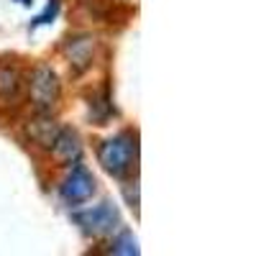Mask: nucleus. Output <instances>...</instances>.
I'll return each instance as SVG.
<instances>
[{
    "label": "nucleus",
    "instance_id": "f257e3e1",
    "mask_svg": "<svg viewBox=\"0 0 256 256\" xmlns=\"http://www.w3.org/2000/svg\"><path fill=\"white\" fill-rule=\"evenodd\" d=\"M136 156H138V144H136V134H131V131H120L110 138L100 141V146H98L100 166L116 180H123L134 172Z\"/></svg>",
    "mask_w": 256,
    "mask_h": 256
},
{
    "label": "nucleus",
    "instance_id": "f03ea898",
    "mask_svg": "<svg viewBox=\"0 0 256 256\" xmlns=\"http://www.w3.org/2000/svg\"><path fill=\"white\" fill-rule=\"evenodd\" d=\"M26 84H28V102L34 105L36 113H52L59 105L62 82H59V74L49 64H36L26 80Z\"/></svg>",
    "mask_w": 256,
    "mask_h": 256
},
{
    "label": "nucleus",
    "instance_id": "7ed1b4c3",
    "mask_svg": "<svg viewBox=\"0 0 256 256\" xmlns=\"http://www.w3.org/2000/svg\"><path fill=\"white\" fill-rule=\"evenodd\" d=\"M72 218L80 226V230L84 233V236H90V238L110 236L113 230L120 228V212H118V208L110 200H105L100 205H92L88 210H80V212H74Z\"/></svg>",
    "mask_w": 256,
    "mask_h": 256
},
{
    "label": "nucleus",
    "instance_id": "20e7f679",
    "mask_svg": "<svg viewBox=\"0 0 256 256\" xmlns=\"http://www.w3.org/2000/svg\"><path fill=\"white\" fill-rule=\"evenodd\" d=\"M95 187H98V182H95L92 172L84 164L74 162V164H70V172L64 174V180L59 184V198L67 205L77 208V205H84L88 200H92Z\"/></svg>",
    "mask_w": 256,
    "mask_h": 256
},
{
    "label": "nucleus",
    "instance_id": "39448f33",
    "mask_svg": "<svg viewBox=\"0 0 256 256\" xmlns=\"http://www.w3.org/2000/svg\"><path fill=\"white\" fill-rule=\"evenodd\" d=\"M62 54L64 59L70 62L72 72L82 74L92 67L95 62V54H98V38L92 34H77V36H70L67 41L62 44Z\"/></svg>",
    "mask_w": 256,
    "mask_h": 256
},
{
    "label": "nucleus",
    "instance_id": "423d86ee",
    "mask_svg": "<svg viewBox=\"0 0 256 256\" xmlns=\"http://www.w3.org/2000/svg\"><path fill=\"white\" fill-rule=\"evenodd\" d=\"M49 152H52V156L56 159V164L70 166V164H74V162H80V159H82L84 146H82V138H80V134L74 131V128L62 126Z\"/></svg>",
    "mask_w": 256,
    "mask_h": 256
},
{
    "label": "nucleus",
    "instance_id": "0eeeda50",
    "mask_svg": "<svg viewBox=\"0 0 256 256\" xmlns=\"http://www.w3.org/2000/svg\"><path fill=\"white\" fill-rule=\"evenodd\" d=\"M59 128L62 126L52 118V113H36V118L28 120V126H26V134H28L34 146L46 148V152H49L54 138H56V134H59Z\"/></svg>",
    "mask_w": 256,
    "mask_h": 256
},
{
    "label": "nucleus",
    "instance_id": "6e6552de",
    "mask_svg": "<svg viewBox=\"0 0 256 256\" xmlns=\"http://www.w3.org/2000/svg\"><path fill=\"white\" fill-rule=\"evenodd\" d=\"M24 72L16 64H0V105H13L18 102L24 92Z\"/></svg>",
    "mask_w": 256,
    "mask_h": 256
},
{
    "label": "nucleus",
    "instance_id": "1a4fd4ad",
    "mask_svg": "<svg viewBox=\"0 0 256 256\" xmlns=\"http://www.w3.org/2000/svg\"><path fill=\"white\" fill-rule=\"evenodd\" d=\"M108 254H116V256H136L138 254V241L131 230H118V236L110 238L108 244Z\"/></svg>",
    "mask_w": 256,
    "mask_h": 256
},
{
    "label": "nucleus",
    "instance_id": "9d476101",
    "mask_svg": "<svg viewBox=\"0 0 256 256\" xmlns=\"http://www.w3.org/2000/svg\"><path fill=\"white\" fill-rule=\"evenodd\" d=\"M59 16V0H49L46 3V8H44V13H38L36 18H34V24H31V28H38V26H49L52 20Z\"/></svg>",
    "mask_w": 256,
    "mask_h": 256
},
{
    "label": "nucleus",
    "instance_id": "9b49d317",
    "mask_svg": "<svg viewBox=\"0 0 256 256\" xmlns=\"http://www.w3.org/2000/svg\"><path fill=\"white\" fill-rule=\"evenodd\" d=\"M16 3H18V6H26V8H28V6L34 3V0H16Z\"/></svg>",
    "mask_w": 256,
    "mask_h": 256
}]
</instances>
